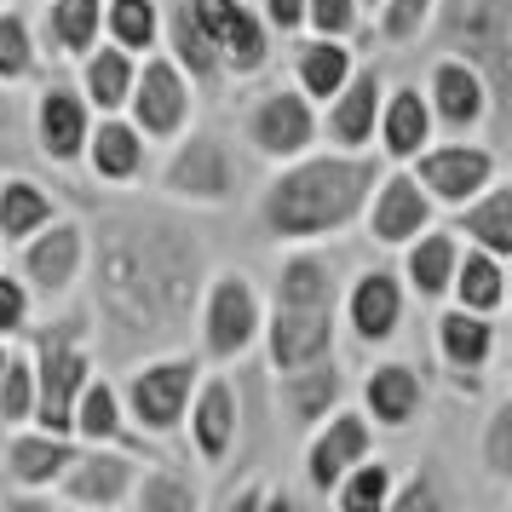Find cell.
Returning <instances> with one entry per match:
<instances>
[{"label":"cell","mask_w":512,"mask_h":512,"mask_svg":"<svg viewBox=\"0 0 512 512\" xmlns=\"http://www.w3.org/2000/svg\"><path fill=\"white\" fill-rule=\"evenodd\" d=\"M104 41L133 58L162 47V0H104Z\"/></svg>","instance_id":"obj_39"},{"label":"cell","mask_w":512,"mask_h":512,"mask_svg":"<svg viewBox=\"0 0 512 512\" xmlns=\"http://www.w3.org/2000/svg\"><path fill=\"white\" fill-rule=\"evenodd\" d=\"M438 139V127H432V110H426V93L409 87V81H386V93H380V116H374V156L380 162L403 167L415 150Z\"/></svg>","instance_id":"obj_24"},{"label":"cell","mask_w":512,"mask_h":512,"mask_svg":"<svg viewBox=\"0 0 512 512\" xmlns=\"http://www.w3.org/2000/svg\"><path fill=\"white\" fill-rule=\"evenodd\" d=\"M162 47H167V58L190 75L196 93H202V87H225V64H219L208 29L196 18V0H167L162 6Z\"/></svg>","instance_id":"obj_29"},{"label":"cell","mask_w":512,"mask_h":512,"mask_svg":"<svg viewBox=\"0 0 512 512\" xmlns=\"http://www.w3.org/2000/svg\"><path fill=\"white\" fill-rule=\"evenodd\" d=\"M449 300L466 305V311H484V317H501V305H507V259L461 242L455 277H449Z\"/></svg>","instance_id":"obj_34"},{"label":"cell","mask_w":512,"mask_h":512,"mask_svg":"<svg viewBox=\"0 0 512 512\" xmlns=\"http://www.w3.org/2000/svg\"><path fill=\"white\" fill-rule=\"evenodd\" d=\"M190 323H196V340H202L208 363H242L259 346V328H265L259 282L248 271H208Z\"/></svg>","instance_id":"obj_6"},{"label":"cell","mask_w":512,"mask_h":512,"mask_svg":"<svg viewBox=\"0 0 512 512\" xmlns=\"http://www.w3.org/2000/svg\"><path fill=\"white\" fill-rule=\"evenodd\" d=\"M0 6H6V0H0Z\"/></svg>","instance_id":"obj_53"},{"label":"cell","mask_w":512,"mask_h":512,"mask_svg":"<svg viewBox=\"0 0 512 512\" xmlns=\"http://www.w3.org/2000/svg\"><path fill=\"white\" fill-rule=\"evenodd\" d=\"M41 70V47H35V29L18 6H0V93L6 87H24Z\"/></svg>","instance_id":"obj_41"},{"label":"cell","mask_w":512,"mask_h":512,"mask_svg":"<svg viewBox=\"0 0 512 512\" xmlns=\"http://www.w3.org/2000/svg\"><path fill=\"white\" fill-rule=\"evenodd\" d=\"M369 449H374V420L363 415V409H351V403H334V409L311 426V438H305V461H300L305 489L328 501V489L340 484V472L357 466Z\"/></svg>","instance_id":"obj_14"},{"label":"cell","mask_w":512,"mask_h":512,"mask_svg":"<svg viewBox=\"0 0 512 512\" xmlns=\"http://www.w3.org/2000/svg\"><path fill=\"white\" fill-rule=\"evenodd\" d=\"M58 202H52V190L41 179H29V173H0V242L6 248H18L29 231H41Z\"/></svg>","instance_id":"obj_36"},{"label":"cell","mask_w":512,"mask_h":512,"mask_svg":"<svg viewBox=\"0 0 512 512\" xmlns=\"http://www.w3.org/2000/svg\"><path fill=\"white\" fill-rule=\"evenodd\" d=\"M139 466H144V455H133V449H116V443H81L75 461L58 472L52 495H64L70 507H98V512L127 507Z\"/></svg>","instance_id":"obj_13"},{"label":"cell","mask_w":512,"mask_h":512,"mask_svg":"<svg viewBox=\"0 0 512 512\" xmlns=\"http://www.w3.org/2000/svg\"><path fill=\"white\" fill-rule=\"evenodd\" d=\"M259 346H265L271 374H294V369H311V363H328L334 357V311L277 305V311H265Z\"/></svg>","instance_id":"obj_21"},{"label":"cell","mask_w":512,"mask_h":512,"mask_svg":"<svg viewBox=\"0 0 512 512\" xmlns=\"http://www.w3.org/2000/svg\"><path fill=\"white\" fill-rule=\"evenodd\" d=\"M87 271V225L52 213L41 231H29L18 242V277L29 282L35 300H64Z\"/></svg>","instance_id":"obj_11"},{"label":"cell","mask_w":512,"mask_h":512,"mask_svg":"<svg viewBox=\"0 0 512 512\" xmlns=\"http://www.w3.org/2000/svg\"><path fill=\"white\" fill-rule=\"evenodd\" d=\"M259 18L271 35H300L305 29V0H259Z\"/></svg>","instance_id":"obj_48"},{"label":"cell","mask_w":512,"mask_h":512,"mask_svg":"<svg viewBox=\"0 0 512 512\" xmlns=\"http://www.w3.org/2000/svg\"><path fill=\"white\" fill-rule=\"evenodd\" d=\"M35 409V369H29V351L6 346V369H0V426H29Z\"/></svg>","instance_id":"obj_43"},{"label":"cell","mask_w":512,"mask_h":512,"mask_svg":"<svg viewBox=\"0 0 512 512\" xmlns=\"http://www.w3.org/2000/svg\"><path fill=\"white\" fill-rule=\"evenodd\" d=\"M432 346H438L443 374H449L461 392H478L484 374H489V363H495V351H501V323L484 317V311L449 305L438 323H432Z\"/></svg>","instance_id":"obj_17"},{"label":"cell","mask_w":512,"mask_h":512,"mask_svg":"<svg viewBox=\"0 0 512 512\" xmlns=\"http://www.w3.org/2000/svg\"><path fill=\"white\" fill-rule=\"evenodd\" d=\"M190 449L202 466H225L236 438H242V392L231 374H196V392L185 403Z\"/></svg>","instance_id":"obj_18"},{"label":"cell","mask_w":512,"mask_h":512,"mask_svg":"<svg viewBox=\"0 0 512 512\" xmlns=\"http://www.w3.org/2000/svg\"><path fill=\"white\" fill-rule=\"evenodd\" d=\"M357 70V52L351 41H334V35H311L294 47V87H300L317 110H323L328 98L346 87V75Z\"/></svg>","instance_id":"obj_33"},{"label":"cell","mask_w":512,"mask_h":512,"mask_svg":"<svg viewBox=\"0 0 512 512\" xmlns=\"http://www.w3.org/2000/svg\"><path fill=\"white\" fill-rule=\"evenodd\" d=\"M81 443L70 432H41V426H6V478L24 495H52L58 472L75 461Z\"/></svg>","instance_id":"obj_25"},{"label":"cell","mask_w":512,"mask_h":512,"mask_svg":"<svg viewBox=\"0 0 512 512\" xmlns=\"http://www.w3.org/2000/svg\"><path fill=\"white\" fill-rule=\"evenodd\" d=\"M426 110H432V127L449 139H472L489 116H501L489 81L466 58H449V52H438L426 70Z\"/></svg>","instance_id":"obj_12"},{"label":"cell","mask_w":512,"mask_h":512,"mask_svg":"<svg viewBox=\"0 0 512 512\" xmlns=\"http://www.w3.org/2000/svg\"><path fill=\"white\" fill-rule=\"evenodd\" d=\"M432 219H438V208L426 202V190L415 185V173H409V167H392V162L380 167L369 202H363V231H369L380 248H403V242L420 236Z\"/></svg>","instance_id":"obj_19"},{"label":"cell","mask_w":512,"mask_h":512,"mask_svg":"<svg viewBox=\"0 0 512 512\" xmlns=\"http://www.w3.org/2000/svg\"><path fill=\"white\" fill-rule=\"evenodd\" d=\"M156 190L173 208H231L242 196V156L231 150L225 133L213 127H185L167 150Z\"/></svg>","instance_id":"obj_4"},{"label":"cell","mask_w":512,"mask_h":512,"mask_svg":"<svg viewBox=\"0 0 512 512\" xmlns=\"http://www.w3.org/2000/svg\"><path fill=\"white\" fill-rule=\"evenodd\" d=\"M369 24V12L357 0H305V29L311 35H334V41H357Z\"/></svg>","instance_id":"obj_45"},{"label":"cell","mask_w":512,"mask_h":512,"mask_svg":"<svg viewBox=\"0 0 512 512\" xmlns=\"http://www.w3.org/2000/svg\"><path fill=\"white\" fill-rule=\"evenodd\" d=\"M432 507H443L432 466H420L409 484H392V501H386V512H432Z\"/></svg>","instance_id":"obj_47"},{"label":"cell","mask_w":512,"mask_h":512,"mask_svg":"<svg viewBox=\"0 0 512 512\" xmlns=\"http://www.w3.org/2000/svg\"><path fill=\"white\" fill-rule=\"evenodd\" d=\"M432 6H438V0H380V6H374V35H380L386 47H409V41L426 35Z\"/></svg>","instance_id":"obj_42"},{"label":"cell","mask_w":512,"mask_h":512,"mask_svg":"<svg viewBox=\"0 0 512 512\" xmlns=\"http://www.w3.org/2000/svg\"><path fill=\"white\" fill-rule=\"evenodd\" d=\"M277 397H282V409H288L294 426H317L334 403H346V374L328 357V363H311V369L277 374Z\"/></svg>","instance_id":"obj_35"},{"label":"cell","mask_w":512,"mask_h":512,"mask_svg":"<svg viewBox=\"0 0 512 512\" xmlns=\"http://www.w3.org/2000/svg\"><path fill=\"white\" fill-rule=\"evenodd\" d=\"M0 369H6V340H0Z\"/></svg>","instance_id":"obj_51"},{"label":"cell","mask_w":512,"mask_h":512,"mask_svg":"<svg viewBox=\"0 0 512 512\" xmlns=\"http://www.w3.org/2000/svg\"><path fill=\"white\" fill-rule=\"evenodd\" d=\"M403 288L415 294V300H449V277H455V259H461V236L455 231H438V225H426L420 236H409L403 248Z\"/></svg>","instance_id":"obj_30"},{"label":"cell","mask_w":512,"mask_h":512,"mask_svg":"<svg viewBox=\"0 0 512 512\" xmlns=\"http://www.w3.org/2000/svg\"><path fill=\"white\" fill-rule=\"evenodd\" d=\"M104 35V0H47V41L58 58H81Z\"/></svg>","instance_id":"obj_40"},{"label":"cell","mask_w":512,"mask_h":512,"mask_svg":"<svg viewBox=\"0 0 512 512\" xmlns=\"http://www.w3.org/2000/svg\"><path fill=\"white\" fill-rule=\"evenodd\" d=\"M127 507H139V512H196L202 507V489H196V478H190L185 466H167L162 455H150V461L139 466V478H133Z\"/></svg>","instance_id":"obj_37"},{"label":"cell","mask_w":512,"mask_h":512,"mask_svg":"<svg viewBox=\"0 0 512 512\" xmlns=\"http://www.w3.org/2000/svg\"><path fill=\"white\" fill-rule=\"evenodd\" d=\"M35 317V294L18 271H0V340H18Z\"/></svg>","instance_id":"obj_46"},{"label":"cell","mask_w":512,"mask_h":512,"mask_svg":"<svg viewBox=\"0 0 512 512\" xmlns=\"http://www.w3.org/2000/svg\"><path fill=\"white\" fill-rule=\"evenodd\" d=\"M357 397H363V415L380 426V432H403V426H415L420 409H426V386H420V369L415 363H374L369 374H363V386H357Z\"/></svg>","instance_id":"obj_26"},{"label":"cell","mask_w":512,"mask_h":512,"mask_svg":"<svg viewBox=\"0 0 512 512\" xmlns=\"http://www.w3.org/2000/svg\"><path fill=\"white\" fill-rule=\"evenodd\" d=\"M403 167L415 173V185L426 190L432 208H461V202H472L489 179H501V150L472 144V139H432Z\"/></svg>","instance_id":"obj_9"},{"label":"cell","mask_w":512,"mask_h":512,"mask_svg":"<svg viewBox=\"0 0 512 512\" xmlns=\"http://www.w3.org/2000/svg\"><path fill=\"white\" fill-rule=\"evenodd\" d=\"M81 277H93L104 357L133 363L190 334L208 282V248L173 202H127V208H104L87 225Z\"/></svg>","instance_id":"obj_1"},{"label":"cell","mask_w":512,"mask_h":512,"mask_svg":"<svg viewBox=\"0 0 512 512\" xmlns=\"http://www.w3.org/2000/svg\"><path fill=\"white\" fill-rule=\"evenodd\" d=\"M242 139L259 162H294L317 144V104L300 87H271L242 110Z\"/></svg>","instance_id":"obj_10"},{"label":"cell","mask_w":512,"mask_h":512,"mask_svg":"<svg viewBox=\"0 0 512 512\" xmlns=\"http://www.w3.org/2000/svg\"><path fill=\"white\" fill-rule=\"evenodd\" d=\"M0 254H6V242H0Z\"/></svg>","instance_id":"obj_52"},{"label":"cell","mask_w":512,"mask_h":512,"mask_svg":"<svg viewBox=\"0 0 512 512\" xmlns=\"http://www.w3.org/2000/svg\"><path fill=\"white\" fill-rule=\"evenodd\" d=\"M81 162L93 179L104 185H133L144 179V162H150V139H144L133 121L121 116H93V133H87V150H81Z\"/></svg>","instance_id":"obj_27"},{"label":"cell","mask_w":512,"mask_h":512,"mask_svg":"<svg viewBox=\"0 0 512 512\" xmlns=\"http://www.w3.org/2000/svg\"><path fill=\"white\" fill-rule=\"evenodd\" d=\"M196 374H202V363L190 351L167 346V351H150V357H133V369L116 386V397L144 438H173L185 426V403L196 392Z\"/></svg>","instance_id":"obj_5"},{"label":"cell","mask_w":512,"mask_h":512,"mask_svg":"<svg viewBox=\"0 0 512 512\" xmlns=\"http://www.w3.org/2000/svg\"><path fill=\"white\" fill-rule=\"evenodd\" d=\"M12 127H18V121H12V104H6V98H0V156H6V150H12Z\"/></svg>","instance_id":"obj_49"},{"label":"cell","mask_w":512,"mask_h":512,"mask_svg":"<svg viewBox=\"0 0 512 512\" xmlns=\"http://www.w3.org/2000/svg\"><path fill=\"white\" fill-rule=\"evenodd\" d=\"M392 484H397V466L386 461V455H363L357 466H346L340 472V484L328 489V501L340 512H386V501H392Z\"/></svg>","instance_id":"obj_38"},{"label":"cell","mask_w":512,"mask_h":512,"mask_svg":"<svg viewBox=\"0 0 512 512\" xmlns=\"http://www.w3.org/2000/svg\"><path fill=\"white\" fill-rule=\"evenodd\" d=\"M75 64H81L75 87H81V98L93 104V116H116L121 104H127V93H133V70H139V58L98 35V41L81 52Z\"/></svg>","instance_id":"obj_31"},{"label":"cell","mask_w":512,"mask_h":512,"mask_svg":"<svg viewBox=\"0 0 512 512\" xmlns=\"http://www.w3.org/2000/svg\"><path fill=\"white\" fill-rule=\"evenodd\" d=\"M357 6H363V12H369V18H374V6H380V0H357Z\"/></svg>","instance_id":"obj_50"},{"label":"cell","mask_w":512,"mask_h":512,"mask_svg":"<svg viewBox=\"0 0 512 512\" xmlns=\"http://www.w3.org/2000/svg\"><path fill=\"white\" fill-rule=\"evenodd\" d=\"M346 328L357 334V346H392L403 317H409V288L397 271L374 265V271H357V277L340 288V305H334Z\"/></svg>","instance_id":"obj_16"},{"label":"cell","mask_w":512,"mask_h":512,"mask_svg":"<svg viewBox=\"0 0 512 512\" xmlns=\"http://www.w3.org/2000/svg\"><path fill=\"white\" fill-rule=\"evenodd\" d=\"M70 438L75 443H116V449H133V455L150 461V438L127 420V409H121V397H116V380H104L98 369L81 380V392L70 403Z\"/></svg>","instance_id":"obj_23"},{"label":"cell","mask_w":512,"mask_h":512,"mask_svg":"<svg viewBox=\"0 0 512 512\" xmlns=\"http://www.w3.org/2000/svg\"><path fill=\"white\" fill-rule=\"evenodd\" d=\"M380 156L374 150H305L294 162H277L271 185L259 190L254 202V225L259 236H271L277 248L288 242H328L346 236L363 219L374 179H380Z\"/></svg>","instance_id":"obj_2"},{"label":"cell","mask_w":512,"mask_h":512,"mask_svg":"<svg viewBox=\"0 0 512 512\" xmlns=\"http://www.w3.org/2000/svg\"><path fill=\"white\" fill-rule=\"evenodd\" d=\"M196 18L208 29L213 52L225 64V81H248L271 64V29L248 0H196Z\"/></svg>","instance_id":"obj_15"},{"label":"cell","mask_w":512,"mask_h":512,"mask_svg":"<svg viewBox=\"0 0 512 512\" xmlns=\"http://www.w3.org/2000/svg\"><path fill=\"white\" fill-rule=\"evenodd\" d=\"M449 213H455V225H449V231L461 236V242L512 259V185H507V179H489L472 202H461V208H449Z\"/></svg>","instance_id":"obj_32"},{"label":"cell","mask_w":512,"mask_h":512,"mask_svg":"<svg viewBox=\"0 0 512 512\" xmlns=\"http://www.w3.org/2000/svg\"><path fill=\"white\" fill-rule=\"evenodd\" d=\"M29 133L52 167H75L87 150V133H93V104L70 81H47L35 93V110H29Z\"/></svg>","instance_id":"obj_20"},{"label":"cell","mask_w":512,"mask_h":512,"mask_svg":"<svg viewBox=\"0 0 512 512\" xmlns=\"http://www.w3.org/2000/svg\"><path fill=\"white\" fill-rule=\"evenodd\" d=\"M277 305L334 311L340 305V259L323 254L317 242H288V254L277 265Z\"/></svg>","instance_id":"obj_28"},{"label":"cell","mask_w":512,"mask_h":512,"mask_svg":"<svg viewBox=\"0 0 512 512\" xmlns=\"http://www.w3.org/2000/svg\"><path fill=\"white\" fill-rule=\"evenodd\" d=\"M380 93H386L380 64H357V70L346 75V87L317 110V139H328L334 150H369L374 116H380Z\"/></svg>","instance_id":"obj_22"},{"label":"cell","mask_w":512,"mask_h":512,"mask_svg":"<svg viewBox=\"0 0 512 512\" xmlns=\"http://www.w3.org/2000/svg\"><path fill=\"white\" fill-rule=\"evenodd\" d=\"M121 116L133 121L150 144H173L190 127V116H196V87L167 52L150 47L139 58V70H133V93L121 104Z\"/></svg>","instance_id":"obj_8"},{"label":"cell","mask_w":512,"mask_h":512,"mask_svg":"<svg viewBox=\"0 0 512 512\" xmlns=\"http://www.w3.org/2000/svg\"><path fill=\"white\" fill-rule=\"evenodd\" d=\"M29 369H35V409H29V426L41 432H70V403L81 392V380L93 374V351H87V328L64 317V323H47L29 346Z\"/></svg>","instance_id":"obj_7"},{"label":"cell","mask_w":512,"mask_h":512,"mask_svg":"<svg viewBox=\"0 0 512 512\" xmlns=\"http://www.w3.org/2000/svg\"><path fill=\"white\" fill-rule=\"evenodd\" d=\"M478 461L495 484L507 489L512 484V397H501L484 420V443H478Z\"/></svg>","instance_id":"obj_44"},{"label":"cell","mask_w":512,"mask_h":512,"mask_svg":"<svg viewBox=\"0 0 512 512\" xmlns=\"http://www.w3.org/2000/svg\"><path fill=\"white\" fill-rule=\"evenodd\" d=\"M426 35L438 52L466 58L484 75L495 104L512 98V0H438Z\"/></svg>","instance_id":"obj_3"}]
</instances>
